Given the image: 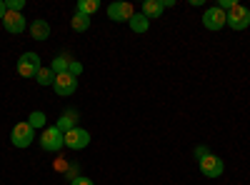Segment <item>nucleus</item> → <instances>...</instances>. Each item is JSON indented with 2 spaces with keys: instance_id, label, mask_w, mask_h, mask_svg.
<instances>
[{
  "instance_id": "22",
  "label": "nucleus",
  "mask_w": 250,
  "mask_h": 185,
  "mask_svg": "<svg viewBox=\"0 0 250 185\" xmlns=\"http://www.w3.org/2000/svg\"><path fill=\"white\" fill-rule=\"evenodd\" d=\"M70 185H95L90 178H85V175H78V178H73L70 180Z\"/></svg>"
},
{
  "instance_id": "2",
  "label": "nucleus",
  "mask_w": 250,
  "mask_h": 185,
  "mask_svg": "<svg viewBox=\"0 0 250 185\" xmlns=\"http://www.w3.org/2000/svg\"><path fill=\"white\" fill-rule=\"evenodd\" d=\"M225 23L230 25L233 30H245L248 25H250V10L245 8V5H235L233 10H228L225 13Z\"/></svg>"
},
{
  "instance_id": "5",
  "label": "nucleus",
  "mask_w": 250,
  "mask_h": 185,
  "mask_svg": "<svg viewBox=\"0 0 250 185\" xmlns=\"http://www.w3.org/2000/svg\"><path fill=\"white\" fill-rule=\"evenodd\" d=\"M75 88H78V78H73L70 73H60V75H55L53 90H55L60 98H68V95H73V93H75Z\"/></svg>"
},
{
  "instance_id": "21",
  "label": "nucleus",
  "mask_w": 250,
  "mask_h": 185,
  "mask_svg": "<svg viewBox=\"0 0 250 185\" xmlns=\"http://www.w3.org/2000/svg\"><path fill=\"white\" fill-rule=\"evenodd\" d=\"M68 73H70L73 78H78V75L83 73V65H80V63H75V60H70V65H68Z\"/></svg>"
},
{
  "instance_id": "8",
  "label": "nucleus",
  "mask_w": 250,
  "mask_h": 185,
  "mask_svg": "<svg viewBox=\"0 0 250 185\" xmlns=\"http://www.w3.org/2000/svg\"><path fill=\"white\" fill-rule=\"evenodd\" d=\"M203 25L208 28V30H220V28H225L228 23H225V13L215 5V8H208L205 10V15H203Z\"/></svg>"
},
{
  "instance_id": "1",
  "label": "nucleus",
  "mask_w": 250,
  "mask_h": 185,
  "mask_svg": "<svg viewBox=\"0 0 250 185\" xmlns=\"http://www.w3.org/2000/svg\"><path fill=\"white\" fill-rule=\"evenodd\" d=\"M10 140H13V145L15 148H28L30 143L35 140V128H30V123H18V125L13 128L10 133Z\"/></svg>"
},
{
  "instance_id": "4",
  "label": "nucleus",
  "mask_w": 250,
  "mask_h": 185,
  "mask_svg": "<svg viewBox=\"0 0 250 185\" xmlns=\"http://www.w3.org/2000/svg\"><path fill=\"white\" fill-rule=\"evenodd\" d=\"M40 145H43V150H60V148H65V133H60L55 125L53 128H45L43 130V138H40Z\"/></svg>"
},
{
  "instance_id": "3",
  "label": "nucleus",
  "mask_w": 250,
  "mask_h": 185,
  "mask_svg": "<svg viewBox=\"0 0 250 185\" xmlns=\"http://www.w3.org/2000/svg\"><path fill=\"white\" fill-rule=\"evenodd\" d=\"M40 68L43 65H40V55L38 53H23L18 58V73L23 78H35Z\"/></svg>"
},
{
  "instance_id": "9",
  "label": "nucleus",
  "mask_w": 250,
  "mask_h": 185,
  "mask_svg": "<svg viewBox=\"0 0 250 185\" xmlns=\"http://www.w3.org/2000/svg\"><path fill=\"white\" fill-rule=\"evenodd\" d=\"M108 18L115 23H125V20L133 18V5L130 3H110L108 5Z\"/></svg>"
},
{
  "instance_id": "19",
  "label": "nucleus",
  "mask_w": 250,
  "mask_h": 185,
  "mask_svg": "<svg viewBox=\"0 0 250 185\" xmlns=\"http://www.w3.org/2000/svg\"><path fill=\"white\" fill-rule=\"evenodd\" d=\"M45 113H40V110H35V113H30V118H28V123H30V128H45Z\"/></svg>"
},
{
  "instance_id": "15",
  "label": "nucleus",
  "mask_w": 250,
  "mask_h": 185,
  "mask_svg": "<svg viewBox=\"0 0 250 185\" xmlns=\"http://www.w3.org/2000/svg\"><path fill=\"white\" fill-rule=\"evenodd\" d=\"M70 25H73V30H75V33H85V30L90 28V18H88V15L75 13V15H73V20H70Z\"/></svg>"
},
{
  "instance_id": "7",
  "label": "nucleus",
  "mask_w": 250,
  "mask_h": 185,
  "mask_svg": "<svg viewBox=\"0 0 250 185\" xmlns=\"http://www.w3.org/2000/svg\"><path fill=\"white\" fill-rule=\"evenodd\" d=\"M88 143H90V133L83 128H73L70 133H65V148L70 150H83L88 148Z\"/></svg>"
},
{
  "instance_id": "23",
  "label": "nucleus",
  "mask_w": 250,
  "mask_h": 185,
  "mask_svg": "<svg viewBox=\"0 0 250 185\" xmlns=\"http://www.w3.org/2000/svg\"><path fill=\"white\" fill-rule=\"evenodd\" d=\"M195 155H198V160H200V158H205V155H210V150L200 145V148H195Z\"/></svg>"
},
{
  "instance_id": "10",
  "label": "nucleus",
  "mask_w": 250,
  "mask_h": 185,
  "mask_svg": "<svg viewBox=\"0 0 250 185\" xmlns=\"http://www.w3.org/2000/svg\"><path fill=\"white\" fill-rule=\"evenodd\" d=\"M3 25H5V30L8 33H13V35H18V33H23L25 30V18L20 15V13H5V18H3Z\"/></svg>"
},
{
  "instance_id": "11",
  "label": "nucleus",
  "mask_w": 250,
  "mask_h": 185,
  "mask_svg": "<svg viewBox=\"0 0 250 185\" xmlns=\"http://www.w3.org/2000/svg\"><path fill=\"white\" fill-rule=\"evenodd\" d=\"M163 0H145L143 3V15L148 18V20H155V18H160L163 15Z\"/></svg>"
},
{
  "instance_id": "18",
  "label": "nucleus",
  "mask_w": 250,
  "mask_h": 185,
  "mask_svg": "<svg viewBox=\"0 0 250 185\" xmlns=\"http://www.w3.org/2000/svg\"><path fill=\"white\" fill-rule=\"evenodd\" d=\"M68 65H70V60H68L65 55H58V58L53 60V65H50V68H53L55 75H60V73H68Z\"/></svg>"
},
{
  "instance_id": "12",
  "label": "nucleus",
  "mask_w": 250,
  "mask_h": 185,
  "mask_svg": "<svg viewBox=\"0 0 250 185\" xmlns=\"http://www.w3.org/2000/svg\"><path fill=\"white\" fill-rule=\"evenodd\" d=\"M30 35H33V40H48V35H50V25L45 23V20H33Z\"/></svg>"
},
{
  "instance_id": "14",
  "label": "nucleus",
  "mask_w": 250,
  "mask_h": 185,
  "mask_svg": "<svg viewBox=\"0 0 250 185\" xmlns=\"http://www.w3.org/2000/svg\"><path fill=\"white\" fill-rule=\"evenodd\" d=\"M55 128H58L60 133H70V130L75 128V113H62L60 120L55 123Z\"/></svg>"
},
{
  "instance_id": "16",
  "label": "nucleus",
  "mask_w": 250,
  "mask_h": 185,
  "mask_svg": "<svg viewBox=\"0 0 250 185\" xmlns=\"http://www.w3.org/2000/svg\"><path fill=\"white\" fill-rule=\"evenodd\" d=\"M100 10V3H98V0H80V3H78V13L80 15H93V13H98Z\"/></svg>"
},
{
  "instance_id": "20",
  "label": "nucleus",
  "mask_w": 250,
  "mask_h": 185,
  "mask_svg": "<svg viewBox=\"0 0 250 185\" xmlns=\"http://www.w3.org/2000/svg\"><path fill=\"white\" fill-rule=\"evenodd\" d=\"M23 0H5V8L10 10V13H20V10H23Z\"/></svg>"
},
{
  "instance_id": "24",
  "label": "nucleus",
  "mask_w": 250,
  "mask_h": 185,
  "mask_svg": "<svg viewBox=\"0 0 250 185\" xmlns=\"http://www.w3.org/2000/svg\"><path fill=\"white\" fill-rule=\"evenodd\" d=\"M5 13H8V8H5V3H3V0H0V20L5 18Z\"/></svg>"
},
{
  "instance_id": "6",
  "label": "nucleus",
  "mask_w": 250,
  "mask_h": 185,
  "mask_svg": "<svg viewBox=\"0 0 250 185\" xmlns=\"http://www.w3.org/2000/svg\"><path fill=\"white\" fill-rule=\"evenodd\" d=\"M200 173L205 178H220L225 173V165L218 155H205V158H200Z\"/></svg>"
},
{
  "instance_id": "13",
  "label": "nucleus",
  "mask_w": 250,
  "mask_h": 185,
  "mask_svg": "<svg viewBox=\"0 0 250 185\" xmlns=\"http://www.w3.org/2000/svg\"><path fill=\"white\" fill-rule=\"evenodd\" d=\"M128 25H130V28H133L135 33H145V30L150 28V20L145 18L143 13H133V18L128 20Z\"/></svg>"
},
{
  "instance_id": "17",
  "label": "nucleus",
  "mask_w": 250,
  "mask_h": 185,
  "mask_svg": "<svg viewBox=\"0 0 250 185\" xmlns=\"http://www.w3.org/2000/svg\"><path fill=\"white\" fill-rule=\"evenodd\" d=\"M35 80H38L40 85H53V83H55V73H53V68H40L38 75H35Z\"/></svg>"
}]
</instances>
